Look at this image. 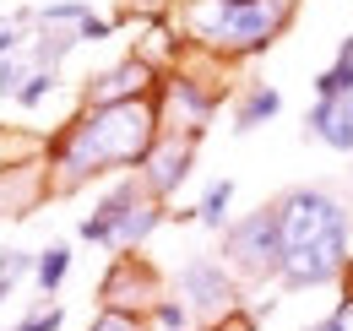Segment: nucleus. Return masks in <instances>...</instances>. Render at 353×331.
Masks as SVG:
<instances>
[{
    "label": "nucleus",
    "mask_w": 353,
    "mask_h": 331,
    "mask_svg": "<svg viewBox=\"0 0 353 331\" xmlns=\"http://www.w3.org/2000/svg\"><path fill=\"white\" fill-rule=\"evenodd\" d=\"M158 136H163L158 98L77 109L44 147L49 190L54 196H71V190H82L88 179H103V174H136Z\"/></svg>",
    "instance_id": "f257e3e1"
},
{
    "label": "nucleus",
    "mask_w": 353,
    "mask_h": 331,
    "mask_svg": "<svg viewBox=\"0 0 353 331\" xmlns=\"http://www.w3.org/2000/svg\"><path fill=\"white\" fill-rule=\"evenodd\" d=\"M272 212H277V239H283L277 283L288 293L337 288L353 261V207L326 185H294L272 201Z\"/></svg>",
    "instance_id": "f03ea898"
},
{
    "label": "nucleus",
    "mask_w": 353,
    "mask_h": 331,
    "mask_svg": "<svg viewBox=\"0 0 353 331\" xmlns=\"http://www.w3.org/2000/svg\"><path fill=\"white\" fill-rule=\"evenodd\" d=\"M299 17V0H185L179 22L190 54H212L218 66L256 60L288 33Z\"/></svg>",
    "instance_id": "7ed1b4c3"
},
{
    "label": "nucleus",
    "mask_w": 353,
    "mask_h": 331,
    "mask_svg": "<svg viewBox=\"0 0 353 331\" xmlns=\"http://www.w3.org/2000/svg\"><path fill=\"white\" fill-rule=\"evenodd\" d=\"M163 217H169V212L141 185V174H120V179L98 196V207L82 217L77 239H82V245H103V250H114V255H131V250H141L163 228Z\"/></svg>",
    "instance_id": "20e7f679"
},
{
    "label": "nucleus",
    "mask_w": 353,
    "mask_h": 331,
    "mask_svg": "<svg viewBox=\"0 0 353 331\" xmlns=\"http://www.w3.org/2000/svg\"><path fill=\"white\" fill-rule=\"evenodd\" d=\"M174 299L190 310V321L207 326V331H218V326H228L234 315H245V304H239V277L223 266L218 255H190V261H179Z\"/></svg>",
    "instance_id": "39448f33"
},
{
    "label": "nucleus",
    "mask_w": 353,
    "mask_h": 331,
    "mask_svg": "<svg viewBox=\"0 0 353 331\" xmlns=\"http://www.w3.org/2000/svg\"><path fill=\"white\" fill-rule=\"evenodd\" d=\"M218 261L239 277V283H277V266H283V239H277V212L272 201L245 217H234L223 228V250Z\"/></svg>",
    "instance_id": "423d86ee"
},
{
    "label": "nucleus",
    "mask_w": 353,
    "mask_h": 331,
    "mask_svg": "<svg viewBox=\"0 0 353 331\" xmlns=\"http://www.w3.org/2000/svg\"><path fill=\"white\" fill-rule=\"evenodd\" d=\"M158 120H163V130H179V136H201L207 125H212V114H218L223 103V87L201 82V77H190L185 66L179 71H163V82H158Z\"/></svg>",
    "instance_id": "0eeeda50"
},
{
    "label": "nucleus",
    "mask_w": 353,
    "mask_h": 331,
    "mask_svg": "<svg viewBox=\"0 0 353 331\" xmlns=\"http://www.w3.org/2000/svg\"><path fill=\"white\" fill-rule=\"evenodd\" d=\"M163 299V272L147 261V255H114L109 261V272H103V283H98V310H120V315H141L147 321V310Z\"/></svg>",
    "instance_id": "6e6552de"
},
{
    "label": "nucleus",
    "mask_w": 353,
    "mask_h": 331,
    "mask_svg": "<svg viewBox=\"0 0 353 331\" xmlns=\"http://www.w3.org/2000/svg\"><path fill=\"white\" fill-rule=\"evenodd\" d=\"M163 82V71L147 60V54H125L114 60L109 71H92L88 87H82V109H98V103H136V98H152Z\"/></svg>",
    "instance_id": "1a4fd4ad"
},
{
    "label": "nucleus",
    "mask_w": 353,
    "mask_h": 331,
    "mask_svg": "<svg viewBox=\"0 0 353 331\" xmlns=\"http://www.w3.org/2000/svg\"><path fill=\"white\" fill-rule=\"evenodd\" d=\"M196 147H201V136H179V130H163L158 141H152V152L141 158V185L158 196V201H169L179 185L190 179V168H196Z\"/></svg>",
    "instance_id": "9d476101"
},
{
    "label": "nucleus",
    "mask_w": 353,
    "mask_h": 331,
    "mask_svg": "<svg viewBox=\"0 0 353 331\" xmlns=\"http://www.w3.org/2000/svg\"><path fill=\"white\" fill-rule=\"evenodd\" d=\"M49 163L33 158V163H6L0 168V217H28V212L49 201Z\"/></svg>",
    "instance_id": "9b49d317"
},
{
    "label": "nucleus",
    "mask_w": 353,
    "mask_h": 331,
    "mask_svg": "<svg viewBox=\"0 0 353 331\" xmlns=\"http://www.w3.org/2000/svg\"><path fill=\"white\" fill-rule=\"evenodd\" d=\"M305 130H310V141H321V147H332V152H353V98L310 103Z\"/></svg>",
    "instance_id": "f8f14e48"
},
{
    "label": "nucleus",
    "mask_w": 353,
    "mask_h": 331,
    "mask_svg": "<svg viewBox=\"0 0 353 331\" xmlns=\"http://www.w3.org/2000/svg\"><path fill=\"white\" fill-rule=\"evenodd\" d=\"M277 114H283V92L272 82H250L239 98H234V136H250L256 125L277 120Z\"/></svg>",
    "instance_id": "ddd939ff"
},
{
    "label": "nucleus",
    "mask_w": 353,
    "mask_h": 331,
    "mask_svg": "<svg viewBox=\"0 0 353 331\" xmlns=\"http://www.w3.org/2000/svg\"><path fill=\"white\" fill-rule=\"evenodd\" d=\"M337 98H353V33L337 43V60L315 77V103H337Z\"/></svg>",
    "instance_id": "4468645a"
},
{
    "label": "nucleus",
    "mask_w": 353,
    "mask_h": 331,
    "mask_svg": "<svg viewBox=\"0 0 353 331\" xmlns=\"http://www.w3.org/2000/svg\"><path fill=\"white\" fill-rule=\"evenodd\" d=\"M228 207H234V179H212V185H207V196L196 201V223H201V228H212V234H223V228L234 223Z\"/></svg>",
    "instance_id": "2eb2a0df"
},
{
    "label": "nucleus",
    "mask_w": 353,
    "mask_h": 331,
    "mask_svg": "<svg viewBox=\"0 0 353 331\" xmlns=\"http://www.w3.org/2000/svg\"><path fill=\"white\" fill-rule=\"evenodd\" d=\"M71 261H77V250H71V245H49V250H39V272H33L39 293H60V283L71 277Z\"/></svg>",
    "instance_id": "dca6fc26"
},
{
    "label": "nucleus",
    "mask_w": 353,
    "mask_h": 331,
    "mask_svg": "<svg viewBox=\"0 0 353 331\" xmlns=\"http://www.w3.org/2000/svg\"><path fill=\"white\" fill-rule=\"evenodd\" d=\"M92 17L88 0H54V6H33V22L39 28H82Z\"/></svg>",
    "instance_id": "f3484780"
},
{
    "label": "nucleus",
    "mask_w": 353,
    "mask_h": 331,
    "mask_svg": "<svg viewBox=\"0 0 353 331\" xmlns=\"http://www.w3.org/2000/svg\"><path fill=\"white\" fill-rule=\"evenodd\" d=\"M54 87H60V71H28V82L17 87V98H11V103H17L22 114H33V109L44 103V98L54 92Z\"/></svg>",
    "instance_id": "a211bd4d"
},
{
    "label": "nucleus",
    "mask_w": 353,
    "mask_h": 331,
    "mask_svg": "<svg viewBox=\"0 0 353 331\" xmlns=\"http://www.w3.org/2000/svg\"><path fill=\"white\" fill-rule=\"evenodd\" d=\"M147 326H152V331H190L196 321H190V310L179 304L174 293H163V299H158V304L147 310Z\"/></svg>",
    "instance_id": "6ab92c4d"
},
{
    "label": "nucleus",
    "mask_w": 353,
    "mask_h": 331,
    "mask_svg": "<svg viewBox=\"0 0 353 331\" xmlns=\"http://www.w3.org/2000/svg\"><path fill=\"white\" fill-rule=\"evenodd\" d=\"M33 272H39V250H17V245L0 250V277H6V283H22V277H33Z\"/></svg>",
    "instance_id": "aec40b11"
},
{
    "label": "nucleus",
    "mask_w": 353,
    "mask_h": 331,
    "mask_svg": "<svg viewBox=\"0 0 353 331\" xmlns=\"http://www.w3.org/2000/svg\"><path fill=\"white\" fill-rule=\"evenodd\" d=\"M65 326V304H44V310H33V315H22L11 331H60Z\"/></svg>",
    "instance_id": "412c9836"
},
{
    "label": "nucleus",
    "mask_w": 353,
    "mask_h": 331,
    "mask_svg": "<svg viewBox=\"0 0 353 331\" xmlns=\"http://www.w3.org/2000/svg\"><path fill=\"white\" fill-rule=\"evenodd\" d=\"M310 331H353V293L343 288V299H337V304H332V310H326Z\"/></svg>",
    "instance_id": "4be33fe9"
},
{
    "label": "nucleus",
    "mask_w": 353,
    "mask_h": 331,
    "mask_svg": "<svg viewBox=\"0 0 353 331\" xmlns=\"http://www.w3.org/2000/svg\"><path fill=\"white\" fill-rule=\"evenodd\" d=\"M88 331H152L141 315H120V310H98Z\"/></svg>",
    "instance_id": "5701e85b"
},
{
    "label": "nucleus",
    "mask_w": 353,
    "mask_h": 331,
    "mask_svg": "<svg viewBox=\"0 0 353 331\" xmlns=\"http://www.w3.org/2000/svg\"><path fill=\"white\" fill-rule=\"evenodd\" d=\"M28 54H17V60H0V98H17V87L28 82Z\"/></svg>",
    "instance_id": "b1692460"
},
{
    "label": "nucleus",
    "mask_w": 353,
    "mask_h": 331,
    "mask_svg": "<svg viewBox=\"0 0 353 331\" xmlns=\"http://www.w3.org/2000/svg\"><path fill=\"white\" fill-rule=\"evenodd\" d=\"M120 6H125V11H136L141 22H163V17H169V11H179L185 0H120Z\"/></svg>",
    "instance_id": "393cba45"
},
{
    "label": "nucleus",
    "mask_w": 353,
    "mask_h": 331,
    "mask_svg": "<svg viewBox=\"0 0 353 331\" xmlns=\"http://www.w3.org/2000/svg\"><path fill=\"white\" fill-rule=\"evenodd\" d=\"M77 33H82V43H98V39H109V33H114V17H98V11H92Z\"/></svg>",
    "instance_id": "a878e982"
},
{
    "label": "nucleus",
    "mask_w": 353,
    "mask_h": 331,
    "mask_svg": "<svg viewBox=\"0 0 353 331\" xmlns=\"http://www.w3.org/2000/svg\"><path fill=\"white\" fill-rule=\"evenodd\" d=\"M11 288H17V283H6V277H0V304H6V299H11Z\"/></svg>",
    "instance_id": "bb28decb"
},
{
    "label": "nucleus",
    "mask_w": 353,
    "mask_h": 331,
    "mask_svg": "<svg viewBox=\"0 0 353 331\" xmlns=\"http://www.w3.org/2000/svg\"><path fill=\"white\" fill-rule=\"evenodd\" d=\"M343 288H348V293H353V261H348V277H343Z\"/></svg>",
    "instance_id": "cd10ccee"
}]
</instances>
